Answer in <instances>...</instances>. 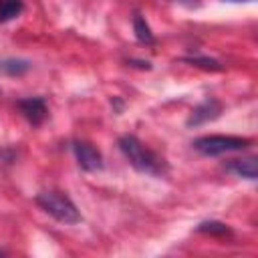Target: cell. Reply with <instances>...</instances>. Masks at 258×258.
<instances>
[{
    "label": "cell",
    "instance_id": "11",
    "mask_svg": "<svg viewBox=\"0 0 258 258\" xmlns=\"http://www.w3.org/2000/svg\"><path fill=\"white\" fill-rule=\"evenodd\" d=\"M198 232H204V234H216V236H224V234H230V228L222 222H202L198 226Z\"/></svg>",
    "mask_w": 258,
    "mask_h": 258
},
{
    "label": "cell",
    "instance_id": "4",
    "mask_svg": "<svg viewBox=\"0 0 258 258\" xmlns=\"http://www.w3.org/2000/svg\"><path fill=\"white\" fill-rule=\"evenodd\" d=\"M73 151H75V157L79 161V165L85 169V171H99L103 167V157L99 153V149H95L91 143H85V141H77L73 145Z\"/></svg>",
    "mask_w": 258,
    "mask_h": 258
},
{
    "label": "cell",
    "instance_id": "12",
    "mask_svg": "<svg viewBox=\"0 0 258 258\" xmlns=\"http://www.w3.org/2000/svg\"><path fill=\"white\" fill-rule=\"evenodd\" d=\"M185 62L194 64V67H200V69H206V71H222V64L214 58H204V56H189V58H183Z\"/></svg>",
    "mask_w": 258,
    "mask_h": 258
},
{
    "label": "cell",
    "instance_id": "1",
    "mask_svg": "<svg viewBox=\"0 0 258 258\" xmlns=\"http://www.w3.org/2000/svg\"><path fill=\"white\" fill-rule=\"evenodd\" d=\"M119 147H121V151L125 153V157L129 159V163H131L135 169L143 171V173H153V175H157V173H161L163 167H165L163 159H161L157 153H153L151 149H147V147H145L137 137H133V135H123V137L119 139Z\"/></svg>",
    "mask_w": 258,
    "mask_h": 258
},
{
    "label": "cell",
    "instance_id": "8",
    "mask_svg": "<svg viewBox=\"0 0 258 258\" xmlns=\"http://www.w3.org/2000/svg\"><path fill=\"white\" fill-rule=\"evenodd\" d=\"M24 2L22 0H0V22L14 20L22 14Z\"/></svg>",
    "mask_w": 258,
    "mask_h": 258
},
{
    "label": "cell",
    "instance_id": "9",
    "mask_svg": "<svg viewBox=\"0 0 258 258\" xmlns=\"http://www.w3.org/2000/svg\"><path fill=\"white\" fill-rule=\"evenodd\" d=\"M133 30H135V36H137V40L139 42H143V44H153V34H151V28H149V24L145 22V18L141 16V14H135V18H133Z\"/></svg>",
    "mask_w": 258,
    "mask_h": 258
},
{
    "label": "cell",
    "instance_id": "5",
    "mask_svg": "<svg viewBox=\"0 0 258 258\" xmlns=\"http://www.w3.org/2000/svg\"><path fill=\"white\" fill-rule=\"evenodd\" d=\"M220 113H222L220 101H216V99H206L204 103H200V105L191 111V115H189V119H187V125H189V127H196V125L214 121V119L220 117Z\"/></svg>",
    "mask_w": 258,
    "mask_h": 258
},
{
    "label": "cell",
    "instance_id": "6",
    "mask_svg": "<svg viewBox=\"0 0 258 258\" xmlns=\"http://www.w3.org/2000/svg\"><path fill=\"white\" fill-rule=\"evenodd\" d=\"M18 109L24 115V119L32 125H40L46 119V105L40 97H28L18 101Z\"/></svg>",
    "mask_w": 258,
    "mask_h": 258
},
{
    "label": "cell",
    "instance_id": "10",
    "mask_svg": "<svg viewBox=\"0 0 258 258\" xmlns=\"http://www.w3.org/2000/svg\"><path fill=\"white\" fill-rule=\"evenodd\" d=\"M32 64L28 60H22V58H8V60H2L0 62V71L6 73V75H24Z\"/></svg>",
    "mask_w": 258,
    "mask_h": 258
},
{
    "label": "cell",
    "instance_id": "3",
    "mask_svg": "<svg viewBox=\"0 0 258 258\" xmlns=\"http://www.w3.org/2000/svg\"><path fill=\"white\" fill-rule=\"evenodd\" d=\"M248 145L250 141L246 137H236V135H206L194 141V149L204 155H222L228 151H240Z\"/></svg>",
    "mask_w": 258,
    "mask_h": 258
},
{
    "label": "cell",
    "instance_id": "2",
    "mask_svg": "<svg viewBox=\"0 0 258 258\" xmlns=\"http://www.w3.org/2000/svg\"><path fill=\"white\" fill-rule=\"evenodd\" d=\"M36 204L46 214H50L52 218H56L62 224H79L81 222V214H79L77 206L67 196H60L56 191H42L36 196Z\"/></svg>",
    "mask_w": 258,
    "mask_h": 258
},
{
    "label": "cell",
    "instance_id": "7",
    "mask_svg": "<svg viewBox=\"0 0 258 258\" xmlns=\"http://www.w3.org/2000/svg\"><path fill=\"white\" fill-rule=\"evenodd\" d=\"M228 169L244 179H256L258 175V161L256 157H244V159H232L228 163Z\"/></svg>",
    "mask_w": 258,
    "mask_h": 258
}]
</instances>
